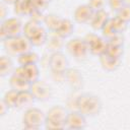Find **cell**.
Returning <instances> with one entry per match:
<instances>
[{
	"label": "cell",
	"mask_w": 130,
	"mask_h": 130,
	"mask_svg": "<svg viewBox=\"0 0 130 130\" xmlns=\"http://www.w3.org/2000/svg\"><path fill=\"white\" fill-rule=\"evenodd\" d=\"M64 40L65 39L62 38L57 31H49L48 39L46 42L48 50L51 51V53L62 51L66 46V43Z\"/></svg>",
	"instance_id": "5bb4252c"
},
{
	"label": "cell",
	"mask_w": 130,
	"mask_h": 130,
	"mask_svg": "<svg viewBox=\"0 0 130 130\" xmlns=\"http://www.w3.org/2000/svg\"><path fill=\"white\" fill-rule=\"evenodd\" d=\"M124 4V0H108V5L113 11L119 10Z\"/></svg>",
	"instance_id": "4dcf8cb0"
},
{
	"label": "cell",
	"mask_w": 130,
	"mask_h": 130,
	"mask_svg": "<svg viewBox=\"0 0 130 130\" xmlns=\"http://www.w3.org/2000/svg\"><path fill=\"white\" fill-rule=\"evenodd\" d=\"M62 38L64 39H67L69 38L73 31H74V24H73V21L68 19V18H63L58 29L56 30Z\"/></svg>",
	"instance_id": "603a6c76"
},
{
	"label": "cell",
	"mask_w": 130,
	"mask_h": 130,
	"mask_svg": "<svg viewBox=\"0 0 130 130\" xmlns=\"http://www.w3.org/2000/svg\"><path fill=\"white\" fill-rule=\"evenodd\" d=\"M17 99H18V91L13 89V88H10L9 90H7L4 93L2 100L11 109V108H16V106H17Z\"/></svg>",
	"instance_id": "d4e9b609"
},
{
	"label": "cell",
	"mask_w": 130,
	"mask_h": 130,
	"mask_svg": "<svg viewBox=\"0 0 130 130\" xmlns=\"http://www.w3.org/2000/svg\"><path fill=\"white\" fill-rule=\"evenodd\" d=\"M14 5V12L19 15H30L36 9L32 0H16Z\"/></svg>",
	"instance_id": "e0dca14e"
},
{
	"label": "cell",
	"mask_w": 130,
	"mask_h": 130,
	"mask_svg": "<svg viewBox=\"0 0 130 130\" xmlns=\"http://www.w3.org/2000/svg\"><path fill=\"white\" fill-rule=\"evenodd\" d=\"M3 48L8 56L18 57L19 55L32 50V45L24 35H20L18 37L7 38L4 40Z\"/></svg>",
	"instance_id": "3957f363"
},
{
	"label": "cell",
	"mask_w": 130,
	"mask_h": 130,
	"mask_svg": "<svg viewBox=\"0 0 130 130\" xmlns=\"http://www.w3.org/2000/svg\"><path fill=\"white\" fill-rule=\"evenodd\" d=\"M48 35H49V32L47 31V28L45 27V25H42L28 40L30 41L32 47H40V46H43L46 44Z\"/></svg>",
	"instance_id": "44dd1931"
},
{
	"label": "cell",
	"mask_w": 130,
	"mask_h": 130,
	"mask_svg": "<svg viewBox=\"0 0 130 130\" xmlns=\"http://www.w3.org/2000/svg\"><path fill=\"white\" fill-rule=\"evenodd\" d=\"M63 75H64L65 81L68 83V85L72 89L78 90L83 86V76L78 69L68 68Z\"/></svg>",
	"instance_id": "7c38bea8"
},
{
	"label": "cell",
	"mask_w": 130,
	"mask_h": 130,
	"mask_svg": "<svg viewBox=\"0 0 130 130\" xmlns=\"http://www.w3.org/2000/svg\"><path fill=\"white\" fill-rule=\"evenodd\" d=\"M49 67L55 74H64L69 68L68 58L62 51L51 53L49 58Z\"/></svg>",
	"instance_id": "ba28073f"
},
{
	"label": "cell",
	"mask_w": 130,
	"mask_h": 130,
	"mask_svg": "<svg viewBox=\"0 0 130 130\" xmlns=\"http://www.w3.org/2000/svg\"><path fill=\"white\" fill-rule=\"evenodd\" d=\"M23 24L17 17H8L1 21L0 25V39L3 42L7 38H14L22 35Z\"/></svg>",
	"instance_id": "5b68a950"
},
{
	"label": "cell",
	"mask_w": 130,
	"mask_h": 130,
	"mask_svg": "<svg viewBox=\"0 0 130 130\" xmlns=\"http://www.w3.org/2000/svg\"><path fill=\"white\" fill-rule=\"evenodd\" d=\"M87 4L93 11H99L105 9L106 5H108V0H88Z\"/></svg>",
	"instance_id": "f546056e"
},
{
	"label": "cell",
	"mask_w": 130,
	"mask_h": 130,
	"mask_svg": "<svg viewBox=\"0 0 130 130\" xmlns=\"http://www.w3.org/2000/svg\"><path fill=\"white\" fill-rule=\"evenodd\" d=\"M111 22H112V24H113V26H114V28H115L117 34H123L128 27V22L120 19L117 16L111 18Z\"/></svg>",
	"instance_id": "4316f807"
},
{
	"label": "cell",
	"mask_w": 130,
	"mask_h": 130,
	"mask_svg": "<svg viewBox=\"0 0 130 130\" xmlns=\"http://www.w3.org/2000/svg\"><path fill=\"white\" fill-rule=\"evenodd\" d=\"M37 100L35 99L34 94L30 92V90H24L18 92V99H17V106L16 108L21 110H26L28 108L34 107V104Z\"/></svg>",
	"instance_id": "ac0fdd59"
},
{
	"label": "cell",
	"mask_w": 130,
	"mask_h": 130,
	"mask_svg": "<svg viewBox=\"0 0 130 130\" xmlns=\"http://www.w3.org/2000/svg\"><path fill=\"white\" fill-rule=\"evenodd\" d=\"M51 1H52V0H32L36 9H40V10L45 9Z\"/></svg>",
	"instance_id": "1f68e13d"
},
{
	"label": "cell",
	"mask_w": 130,
	"mask_h": 130,
	"mask_svg": "<svg viewBox=\"0 0 130 130\" xmlns=\"http://www.w3.org/2000/svg\"><path fill=\"white\" fill-rule=\"evenodd\" d=\"M116 16L129 23L130 22V5L124 4L119 10L116 11Z\"/></svg>",
	"instance_id": "83f0119b"
},
{
	"label": "cell",
	"mask_w": 130,
	"mask_h": 130,
	"mask_svg": "<svg viewBox=\"0 0 130 130\" xmlns=\"http://www.w3.org/2000/svg\"><path fill=\"white\" fill-rule=\"evenodd\" d=\"M99 61H100V64L102 66V68L104 70L108 71V72L116 71L122 63L121 59L114 58L111 55H109L108 53H104L101 56H99Z\"/></svg>",
	"instance_id": "9a60e30c"
},
{
	"label": "cell",
	"mask_w": 130,
	"mask_h": 130,
	"mask_svg": "<svg viewBox=\"0 0 130 130\" xmlns=\"http://www.w3.org/2000/svg\"><path fill=\"white\" fill-rule=\"evenodd\" d=\"M65 49L67 52L76 60L78 61H83L87 58V56L90 54L88 46L84 39H79V38H74L70 39L65 46Z\"/></svg>",
	"instance_id": "8992f818"
},
{
	"label": "cell",
	"mask_w": 130,
	"mask_h": 130,
	"mask_svg": "<svg viewBox=\"0 0 130 130\" xmlns=\"http://www.w3.org/2000/svg\"><path fill=\"white\" fill-rule=\"evenodd\" d=\"M84 41L86 42L89 53L94 56H101L102 54L106 53L108 48V41L103 37H99L96 34H87L84 38Z\"/></svg>",
	"instance_id": "52a82bcc"
},
{
	"label": "cell",
	"mask_w": 130,
	"mask_h": 130,
	"mask_svg": "<svg viewBox=\"0 0 130 130\" xmlns=\"http://www.w3.org/2000/svg\"><path fill=\"white\" fill-rule=\"evenodd\" d=\"M20 67L22 69V72L25 78L30 83H34L40 79V69H39L38 64H28V65H24Z\"/></svg>",
	"instance_id": "ffe728a7"
},
{
	"label": "cell",
	"mask_w": 130,
	"mask_h": 130,
	"mask_svg": "<svg viewBox=\"0 0 130 130\" xmlns=\"http://www.w3.org/2000/svg\"><path fill=\"white\" fill-rule=\"evenodd\" d=\"M106 53H108L109 55H111L114 58L117 59H121L124 55V46H115V45H109L108 44V48Z\"/></svg>",
	"instance_id": "484cf974"
},
{
	"label": "cell",
	"mask_w": 130,
	"mask_h": 130,
	"mask_svg": "<svg viewBox=\"0 0 130 130\" xmlns=\"http://www.w3.org/2000/svg\"><path fill=\"white\" fill-rule=\"evenodd\" d=\"M30 84L31 83L25 78L20 66L15 68L13 73L9 77V85H10V87L15 89V90H17L18 92L24 91V90H29Z\"/></svg>",
	"instance_id": "9c48e42d"
},
{
	"label": "cell",
	"mask_w": 130,
	"mask_h": 130,
	"mask_svg": "<svg viewBox=\"0 0 130 130\" xmlns=\"http://www.w3.org/2000/svg\"><path fill=\"white\" fill-rule=\"evenodd\" d=\"M16 0H2V2H4L5 4H14Z\"/></svg>",
	"instance_id": "e575fe53"
},
{
	"label": "cell",
	"mask_w": 130,
	"mask_h": 130,
	"mask_svg": "<svg viewBox=\"0 0 130 130\" xmlns=\"http://www.w3.org/2000/svg\"><path fill=\"white\" fill-rule=\"evenodd\" d=\"M0 18H1V21L8 18V9L4 2H1L0 4Z\"/></svg>",
	"instance_id": "d6a6232c"
},
{
	"label": "cell",
	"mask_w": 130,
	"mask_h": 130,
	"mask_svg": "<svg viewBox=\"0 0 130 130\" xmlns=\"http://www.w3.org/2000/svg\"><path fill=\"white\" fill-rule=\"evenodd\" d=\"M76 110L86 117H94L99 115L103 108L101 99L91 93H82L76 98Z\"/></svg>",
	"instance_id": "6da1fadb"
},
{
	"label": "cell",
	"mask_w": 130,
	"mask_h": 130,
	"mask_svg": "<svg viewBox=\"0 0 130 130\" xmlns=\"http://www.w3.org/2000/svg\"><path fill=\"white\" fill-rule=\"evenodd\" d=\"M66 128L73 129V130H79L83 129L86 126V116H84L79 111H70L67 115L66 119Z\"/></svg>",
	"instance_id": "8fae6325"
},
{
	"label": "cell",
	"mask_w": 130,
	"mask_h": 130,
	"mask_svg": "<svg viewBox=\"0 0 130 130\" xmlns=\"http://www.w3.org/2000/svg\"><path fill=\"white\" fill-rule=\"evenodd\" d=\"M109 13L106 11V9L94 11L89 24L94 30H101L104 27V25L109 21Z\"/></svg>",
	"instance_id": "2e32d148"
},
{
	"label": "cell",
	"mask_w": 130,
	"mask_h": 130,
	"mask_svg": "<svg viewBox=\"0 0 130 130\" xmlns=\"http://www.w3.org/2000/svg\"><path fill=\"white\" fill-rule=\"evenodd\" d=\"M9 109H10V108L7 106V104H6L3 100H1V102H0V116H1V117L5 116V115L8 113Z\"/></svg>",
	"instance_id": "836d02e7"
},
{
	"label": "cell",
	"mask_w": 130,
	"mask_h": 130,
	"mask_svg": "<svg viewBox=\"0 0 130 130\" xmlns=\"http://www.w3.org/2000/svg\"><path fill=\"white\" fill-rule=\"evenodd\" d=\"M46 114L39 108L31 107L24 110L22 115V124L26 129H40L42 126H45Z\"/></svg>",
	"instance_id": "277c9868"
},
{
	"label": "cell",
	"mask_w": 130,
	"mask_h": 130,
	"mask_svg": "<svg viewBox=\"0 0 130 130\" xmlns=\"http://www.w3.org/2000/svg\"><path fill=\"white\" fill-rule=\"evenodd\" d=\"M68 110L60 105L53 106L50 108L46 114L45 127L50 130H59L66 128V119L68 115Z\"/></svg>",
	"instance_id": "7a4b0ae2"
},
{
	"label": "cell",
	"mask_w": 130,
	"mask_h": 130,
	"mask_svg": "<svg viewBox=\"0 0 130 130\" xmlns=\"http://www.w3.org/2000/svg\"><path fill=\"white\" fill-rule=\"evenodd\" d=\"M17 62L20 66L28 65V64H38L39 62V55L34 52L32 50L25 52L17 57Z\"/></svg>",
	"instance_id": "cb8c5ba5"
},
{
	"label": "cell",
	"mask_w": 130,
	"mask_h": 130,
	"mask_svg": "<svg viewBox=\"0 0 130 130\" xmlns=\"http://www.w3.org/2000/svg\"><path fill=\"white\" fill-rule=\"evenodd\" d=\"M63 17H61L58 14L55 13H49L47 15H45L43 23L45 25V27L49 30V31H56L62 21Z\"/></svg>",
	"instance_id": "d6986e66"
},
{
	"label": "cell",
	"mask_w": 130,
	"mask_h": 130,
	"mask_svg": "<svg viewBox=\"0 0 130 130\" xmlns=\"http://www.w3.org/2000/svg\"><path fill=\"white\" fill-rule=\"evenodd\" d=\"M93 10L90 8L88 4H81L78 5L74 12H73V19L75 22L84 24V23H89L90 19L93 15Z\"/></svg>",
	"instance_id": "4fadbf2b"
},
{
	"label": "cell",
	"mask_w": 130,
	"mask_h": 130,
	"mask_svg": "<svg viewBox=\"0 0 130 130\" xmlns=\"http://www.w3.org/2000/svg\"><path fill=\"white\" fill-rule=\"evenodd\" d=\"M124 3L127 5H130V0H124Z\"/></svg>",
	"instance_id": "d590c367"
},
{
	"label": "cell",
	"mask_w": 130,
	"mask_h": 130,
	"mask_svg": "<svg viewBox=\"0 0 130 130\" xmlns=\"http://www.w3.org/2000/svg\"><path fill=\"white\" fill-rule=\"evenodd\" d=\"M14 65L10 56H1L0 58V76H10L14 71Z\"/></svg>",
	"instance_id": "7402d4cb"
},
{
	"label": "cell",
	"mask_w": 130,
	"mask_h": 130,
	"mask_svg": "<svg viewBox=\"0 0 130 130\" xmlns=\"http://www.w3.org/2000/svg\"><path fill=\"white\" fill-rule=\"evenodd\" d=\"M29 90L37 101L46 102L50 100L52 96V89L49 86V84L45 83L44 81H41L40 79L30 84Z\"/></svg>",
	"instance_id": "30bf717a"
},
{
	"label": "cell",
	"mask_w": 130,
	"mask_h": 130,
	"mask_svg": "<svg viewBox=\"0 0 130 130\" xmlns=\"http://www.w3.org/2000/svg\"><path fill=\"white\" fill-rule=\"evenodd\" d=\"M101 30L103 32V37L106 40H109L112 37H114L115 35H117V32H116V30H115V28H114V26H113V24L111 22V18L109 19V21L104 25V27Z\"/></svg>",
	"instance_id": "f1b7e54d"
}]
</instances>
